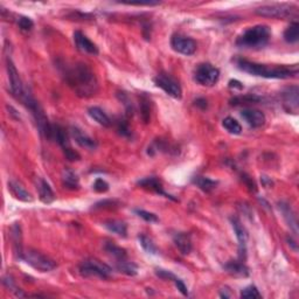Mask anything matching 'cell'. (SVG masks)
Listing matches in <instances>:
<instances>
[{
	"label": "cell",
	"mask_w": 299,
	"mask_h": 299,
	"mask_svg": "<svg viewBox=\"0 0 299 299\" xmlns=\"http://www.w3.org/2000/svg\"><path fill=\"white\" fill-rule=\"evenodd\" d=\"M64 76L75 94L81 97H91L98 90L96 75L82 62L64 65Z\"/></svg>",
	"instance_id": "1"
},
{
	"label": "cell",
	"mask_w": 299,
	"mask_h": 299,
	"mask_svg": "<svg viewBox=\"0 0 299 299\" xmlns=\"http://www.w3.org/2000/svg\"><path fill=\"white\" fill-rule=\"evenodd\" d=\"M237 68L244 73L253 75V76L264 77V79H278L286 80L292 79L298 75V67H288V65H269L261 64L256 62H250L247 60H237L236 61Z\"/></svg>",
	"instance_id": "2"
},
{
	"label": "cell",
	"mask_w": 299,
	"mask_h": 299,
	"mask_svg": "<svg viewBox=\"0 0 299 299\" xmlns=\"http://www.w3.org/2000/svg\"><path fill=\"white\" fill-rule=\"evenodd\" d=\"M271 29L265 25H256L246 29L236 40V46L241 48H259L269 43Z\"/></svg>",
	"instance_id": "3"
},
{
	"label": "cell",
	"mask_w": 299,
	"mask_h": 299,
	"mask_svg": "<svg viewBox=\"0 0 299 299\" xmlns=\"http://www.w3.org/2000/svg\"><path fill=\"white\" fill-rule=\"evenodd\" d=\"M80 274L85 277H96L107 279L111 277L112 269L97 258H86L80 264Z\"/></svg>",
	"instance_id": "4"
},
{
	"label": "cell",
	"mask_w": 299,
	"mask_h": 299,
	"mask_svg": "<svg viewBox=\"0 0 299 299\" xmlns=\"http://www.w3.org/2000/svg\"><path fill=\"white\" fill-rule=\"evenodd\" d=\"M27 264L31 265L33 269L40 271V273H49L56 268V263L49 258L48 256L43 255L40 251L28 249L23 251L21 258Z\"/></svg>",
	"instance_id": "5"
},
{
	"label": "cell",
	"mask_w": 299,
	"mask_h": 299,
	"mask_svg": "<svg viewBox=\"0 0 299 299\" xmlns=\"http://www.w3.org/2000/svg\"><path fill=\"white\" fill-rule=\"evenodd\" d=\"M295 12V6L289 4L263 5L261 7L255 10V13L257 16L264 18H273V19H285V18L294 16Z\"/></svg>",
	"instance_id": "6"
},
{
	"label": "cell",
	"mask_w": 299,
	"mask_h": 299,
	"mask_svg": "<svg viewBox=\"0 0 299 299\" xmlns=\"http://www.w3.org/2000/svg\"><path fill=\"white\" fill-rule=\"evenodd\" d=\"M220 79V70L211 64H201L194 70V80L203 86H213Z\"/></svg>",
	"instance_id": "7"
},
{
	"label": "cell",
	"mask_w": 299,
	"mask_h": 299,
	"mask_svg": "<svg viewBox=\"0 0 299 299\" xmlns=\"http://www.w3.org/2000/svg\"><path fill=\"white\" fill-rule=\"evenodd\" d=\"M153 82L158 88L163 89V90L171 97L176 98V100H180L182 97V90L180 85H179L173 77L170 76V75L158 74L153 79Z\"/></svg>",
	"instance_id": "8"
},
{
	"label": "cell",
	"mask_w": 299,
	"mask_h": 299,
	"mask_svg": "<svg viewBox=\"0 0 299 299\" xmlns=\"http://www.w3.org/2000/svg\"><path fill=\"white\" fill-rule=\"evenodd\" d=\"M6 69H7L8 81H10L12 94H13V96L18 98V100H20L23 95V92L26 91V88L23 86L22 81L20 79L19 71L17 70L16 65H14L13 61H12L10 58H7V61H6Z\"/></svg>",
	"instance_id": "9"
},
{
	"label": "cell",
	"mask_w": 299,
	"mask_h": 299,
	"mask_svg": "<svg viewBox=\"0 0 299 299\" xmlns=\"http://www.w3.org/2000/svg\"><path fill=\"white\" fill-rule=\"evenodd\" d=\"M171 46L176 53L182 55H193L196 50V43L193 39L184 37L180 34H174L171 39Z\"/></svg>",
	"instance_id": "10"
},
{
	"label": "cell",
	"mask_w": 299,
	"mask_h": 299,
	"mask_svg": "<svg viewBox=\"0 0 299 299\" xmlns=\"http://www.w3.org/2000/svg\"><path fill=\"white\" fill-rule=\"evenodd\" d=\"M232 226L234 229L236 237L238 241V258L240 261H244L247 257V242H248V233L243 224L237 217H232Z\"/></svg>",
	"instance_id": "11"
},
{
	"label": "cell",
	"mask_w": 299,
	"mask_h": 299,
	"mask_svg": "<svg viewBox=\"0 0 299 299\" xmlns=\"http://www.w3.org/2000/svg\"><path fill=\"white\" fill-rule=\"evenodd\" d=\"M299 90L298 86H289L282 92L283 98V107L289 113H297L299 107V100H298Z\"/></svg>",
	"instance_id": "12"
},
{
	"label": "cell",
	"mask_w": 299,
	"mask_h": 299,
	"mask_svg": "<svg viewBox=\"0 0 299 299\" xmlns=\"http://www.w3.org/2000/svg\"><path fill=\"white\" fill-rule=\"evenodd\" d=\"M74 43L76 48L82 53L91 54V55H97L98 54V48L96 44L92 43L85 34H83L82 32H74Z\"/></svg>",
	"instance_id": "13"
},
{
	"label": "cell",
	"mask_w": 299,
	"mask_h": 299,
	"mask_svg": "<svg viewBox=\"0 0 299 299\" xmlns=\"http://www.w3.org/2000/svg\"><path fill=\"white\" fill-rule=\"evenodd\" d=\"M241 116L247 122V124L254 128H261L265 123V115L259 110L244 109L242 110Z\"/></svg>",
	"instance_id": "14"
},
{
	"label": "cell",
	"mask_w": 299,
	"mask_h": 299,
	"mask_svg": "<svg viewBox=\"0 0 299 299\" xmlns=\"http://www.w3.org/2000/svg\"><path fill=\"white\" fill-rule=\"evenodd\" d=\"M137 185L140 187L145 188V190H150V191H152V192L159 194V195H164V196H166V198L175 200L173 196L170 195V194H167L165 191H164L163 184H161V181L158 178H155V176H149V178L142 179V180H139L138 182H137Z\"/></svg>",
	"instance_id": "15"
},
{
	"label": "cell",
	"mask_w": 299,
	"mask_h": 299,
	"mask_svg": "<svg viewBox=\"0 0 299 299\" xmlns=\"http://www.w3.org/2000/svg\"><path fill=\"white\" fill-rule=\"evenodd\" d=\"M70 130H71L70 131L71 136H73L75 142H76L81 148L86 150H95L97 148V143L95 142V139H92L91 137H89L85 132H83L81 128L73 127Z\"/></svg>",
	"instance_id": "16"
},
{
	"label": "cell",
	"mask_w": 299,
	"mask_h": 299,
	"mask_svg": "<svg viewBox=\"0 0 299 299\" xmlns=\"http://www.w3.org/2000/svg\"><path fill=\"white\" fill-rule=\"evenodd\" d=\"M278 206H279L280 213L283 214L284 220L286 221V223H288L290 229L294 232V234L297 235L298 224H297V217H296L295 212L292 211V208L290 207L289 203H286V202H279L278 203Z\"/></svg>",
	"instance_id": "17"
},
{
	"label": "cell",
	"mask_w": 299,
	"mask_h": 299,
	"mask_svg": "<svg viewBox=\"0 0 299 299\" xmlns=\"http://www.w3.org/2000/svg\"><path fill=\"white\" fill-rule=\"evenodd\" d=\"M8 190H10L11 193L13 194L14 198L20 200V201L23 202L33 201V196L31 195V193H29L28 191L20 184V182H18L16 180H11L8 182Z\"/></svg>",
	"instance_id": "18"
},
{
	"label": "cell",
	"mask_w": 299,
	"mask_h": 299,
	"mask_svg": "<svg viewBox=\"0 0 299 299\" xmlns=\"http://www.w3.org/2000/svg\"><path fill=\"white\" fill-rule=\"evenodd\" d=\"M173 242L182 255H188L192 251V240L187 233H176L173 236Z\"/></svg>",
	"instance_id": "19"
},
{
	"label": "cell",
	"mask_w": 299,
	"mask_h": 299,
	"mask_svg": "<svg viewBox=\"0 0 299 299\" xmlns=\"http://www.w3.org/2000/svg\"><path fill=\"white\" fill-rule=\"evenodd\" d=\"M38 192L39 198L43 203H52L55 200V194H54L52 187L44 179H38Z\"/></svg>",
	"instance_id": "20"
},
{
	"label": "cell",
	"mask_w": 299,
	"mask_h": 299,
	"mask_svg": "<svg viewBox=\"0 0 299 299\" xmlns=\"http://www.w3.org/2000/svg\"><path fill=\"white\" fill-rule=\"evenodd\" d=\"M224 270L235 277H248L249 276V269L243 261H230L224 264Z\"/></svg>",
	"instance_id": "21"
},
{
	"label": "cell",
	"mask_w": 299,
	"mask_h": 299,
	"mask_svg": "<svg viewBox=\"0 0 299 299\" xmlns=\"http://www.w3.org/2000/svg\"><path fill=\"white\" fill-rule=\"evenodd\" d=\"M103 227L109 230L110 233L121 236V237H127L128 236V226L123 221L119 220H107L103 222Z\"/></svg>",
	"instance_id": "22"
},
{
	"label": "cell",
	"mask_w": 299,
	"mask_h": 299,
	"mask_svg": "<svg viewBox=\"0 0 299 299\" xmlns=\"http://www.w3.org/2000/svg\"><path fill=\"white\" fill-rule=\"evenodd\" d=\"M50 140H55V142L61 146L62 150L65 148H69V138H68V134L65 132L64 128L60 127V125L53 124Z\"/></svg>",
	"instance_id": "23"
},
{
	"label": "cell",
	"mask_w": 299,
	"mask_h": 299,
	"mask_svg": "<svg viewBox=\"0 0 299 299\" xmlns=\"http://www.w3.org/2000/svg\"><path fill=\"white\" fill-rule=\"evenodd\" d=\"M62 184L68 190L75 191L80 188V179L73 170L67 169L62 173Z\"/></svg>",
	"instance_id": "24"
},
{
	"label": "cell",
	"mask_w": 299,
	"mask_h": 299,
	"mask_svg": "<svg viewBox=\"0 0 299 299\" xmlns=\"http://www.w3.org/2000/svg\"><path fill=\"white\" fill-rule=\"evenodd\" d=\"M88 113L95 122H97L98 124L102 125V127L107 128L111 125V119H110L109 116H107V113L101 109V107H89Z\"/></svg>",
	"instance_id": "25"
},
{
	"label": "cell",
	"mask_w": 299,
	"mask_h": 299,
	"mask_svg": "<svg viewBox=\"0 0 299 299\" xmlns=\"http://www.w3.org/2000/svg\"><path fill=\"white\" fill-rule=\"evenodd\" d=\"M104 250H106L113 259H115V262H118V261H122V259H124V258H128L127 250L123 249V248L116 246L113 242H106V243H104Z\"/></svg>",
	"instance_id": "26"
},
{
	"label": "cell",
	"mask_w": 299,
	"mask_h": 299,
	"mask_svg": "<svg viewBox=\"0 0 299 299\" xmlns=\"http://www.w3.org/2000/svg\"><path fill=\"white\" fill-rule=\"evenodd\" d=\"M116 269L119 273L128 275V276H136L138 274V267L134 264L133 262H131L128 258H124L122 261L115 262Z\"/></svg>",
	"instance_id": "27"
},
{
	"label": "cell",
	"mask_w": 299,
	"mask_h": 299,
	"mask_svg": "<svg viewBox=\"0 0 299 299\" xmlns=\"http://www.w3.org/2000/svg\"><path fill=\"white\" fill-rule=\"evenodd\" d=\"M12 233V240H13V246L14 250H16V254L19 256V258H21L23 249H22V244H21V229H20V226L18 223H14L11 228Z\"/></svg>",
	"instance_id": "28"
},
{
	"label": "cell",
	"mask_w": 299,
	"mask_h": 299,
	"mask_svg": "<svg viewBox=\"0 0 299 299\" xmlns=\"http://www.w3.org/2000/svg\"><path fill=\"white\" fill-rule=\"evenodd\" d=\"M194 184L205 193H211L212 191H214L215 188H216L219 182L211 178H207V176H196V178L194 179Z\"/></svg>",
	"instance_id": "29"
},
{
	"label": "cell",
	"mask_w": 299,
	"mask_h": 299,
	"mask_svg": "<svg viewBox=\"0 0 299 299\" xmlns=\"http://www.w3.org/2000/svg\"><path fill=\"white\" fill-rule=\"evenodd\" d=\"M284 40L288 43H296L299 40V25L298 22H292L284 32Z\"/></svg>",
	"instance_id": "30"
},
{
	"label": "cell",
	"mask_w": 299,
	"mask_h": 299,
	"mask_svg": "<svg viewBox=\"0 0 299 299\" xmlns=\"http://www.w3.org/2000/svg\"><path fill=\"white\" fill-rule=\"evenodd\" d=\"M223 128L232 134H241L242 132V127L236 119L233 117H226L222 121Z\"/></svg>",
	"instance_id": "31"
},
{
	"label": "cell",
	"mask_w": 299,
	"mask_h": 299,
	"mask_svg": "<svg viewBox=\"0 0 299 299\" xmlns=\"http://www.w3.org/2000/svg\"><path fill=\"white\" fill-rule=\"evenodd\" d=\"M138 241H139V244L142 246V248L146 251V253L151 254V255H157L158 249L151 238L148 237V236L144 234H142L138 236Z\"/></svg>",
	"instance_id": "32"
},
{
	"label": "cell",
	"mask_w": 299,
	"mask_h": 299,
	"mask_svg": "<svg viewBox=\"0 0 299 299\" xmlns=\"http://www.w3.org/2000/svg\"><path fill=\"white\" fill-rule=\"evenodd\" d=\"M262 296L258 292V290H257L256 286L254 285H249L247 286V288H244L241 291V298L244 299H257V298H261Z\"/></svg>",
	"instance_id": "33"
},
{
	"label": "cell",
	"mask_w": 299,
	"mask_h": 299,
	"mask_svg": "<svg viewBox=\"0 0 299 299\" xmlns=\"http://www.w3.org/2000/svg\"><path fill=\"white\" fill-rule=\"evenodd\" d=\"M140 112H142V118L145 123H149L150 121V101L148 97L140 98Z\"/></svg>",
	"instance_id": "34"
},
{
	"label": "cell",
	"mask_w": 299,
	"mask_h": 299,
	"mask_svg": "<svg viewBox=\"0 0 299 299\" xmlns=\"http://www.w3.org/2000/svg\"><path fill=\"white\" fill-rule=\"evenodd\" d=\"M134 213L138 215L139 217H142L143 220H145L146 222L155 223V222H158V221H159L157 215H155L154 213H151V212L143 211V209H136V211H134Z\"/></svg>",
	"instance_id": "35"
},
{
	"label": "cell",
	"mask_w": 299,
	"mask_h": 299,
	"mask_svg": "<svg viewBox=\"0 0 299 299\" xmlns=\"http://www.w3.org/2000/svg\"><path fill=\"white\" fill-rule=\"evenodd\" d=\"M261 101V97L255 96V95H247L244 97H235L232 100V104L234 106H237V104L242 103H257V102Z\"/></svg>",
	"instance_id": "36"
},
{
	"label": "cell",
	"mask_w": 299,
	"mask_h": 299,
	"mask_svg": "<svg viewBox=\"0 0 299 299\" xmlns=\"http://www.w3.org/2000/svg\"><path fill=\"white\" fill-rule=\"evenodd\" d=\"M18 26L20 27L21 31L29 32L32 31L33 27H34V22H33V20L28 17H19L18 18Z\"/></svg>",
	"instance_id": "37"
},
{
	"label": "cell",
	"mask_w": 299,
	"mask_h": 299,
	"mask_svg": "<svg viewBox=\"0 0 299 299\" xmlns=\"http://www.w3.org/2000/svg\"><path fill=\"white\" fill-rule=\"evenodd\" d=\"M109 184L104 180V179L102 178H98L95 180L94 184H92V188H94L95 192L97 193H106L109 191Z\"/></svg>",
	"instance_id": "38"
},
{
	"label": "cell",
	"mask_w": 299,
	"mask_h": 299,
	"mask_svg": "<svg viewBox=\"0 0 299 299\" xmlns=\"http://www.w3.org/2000/svg\"><path fill=\"white\" fill-rule=\"evenodd\" d=\"M64 153L65 155V158H67L69 161H77L81 159V155L79 154V152H76L75 150H73L70 148H65L64 149Z\"/></svg>",
	"instance_id": "39"
},
{
	"label": "cell",
	"mask_w": 299,
	"mask_h": 299,
	"mask_svg": "<svg viewBox=\"0 0 299 299\" xmlns=\"http://www.w3.org/2000/svg\"><path fill=\"white\" fill-rule=\"evenodd\" d=\"M117 130L123 137L131 136V130H130V128H128V124L127 121H119L118 125H117Z\"/></svg>",
	"instance_id": "40"
},
{
	"label": "cell",
	"mask_w": 299,
	"mask_h": 299,
	"mask_svg": "<svg viewBox=\"0 0 299 299\" xmlns=\"http://www.w3.org/2000/svg\"><path fill=\"white\" fill-rule=\"evenodd\" d=\"M117 206V201L116 200H103V201L97 202L94 206V209H106V208H112Z\"/></svg>",
	"instance_id": "41"
},
{
	"label": "cell",
	"mask_w": 299,
	"mask_h": 299,
	"mask_svg": "<svg viewBox=\"0 0 299 299\" xmlns=\"http://www.w3.org/2000/svg\"><path fill=\"white\" fill-rule=\"evenodd\" d=\"M155 274H157V276L160 277L161 279L173 280L175 278V276L171 273V271L164 270V269H157V270H155Z\"/></svg>",
	"instance_id": "42"
},
{
	"label": "cell",
	"mask_w": 299,
	"mask_h": 299,
	"mask_svg": "<svg viewBox=\"0 0 299 299\" xmlns=\"http://www.w3.org/2000/svg\"><path fill=\"white\" fill-rule=\"evenodd\" d=\"M173 282H174V284H175V286H176V289L179 290V291L181 292L182 295L184 296H188V289H187V286L185 285V283L182 282L181 279H179V278H174V279H173Z\"/></svg>",
	"instance_id": "43"
},
{
	"label": "cell",
	"mask_w": 299,
	"mask_h": 299,
	"mask_svg": "<svg viewBox=\"0 0 299 299\" xmlns=\"http://www.w3.org/2000/svg\"><path fill=\"white\" fill-rule=\"evenodd\" d=\"M243 176H244L243 180L246 181V184L248 185V186H249L250 190H251V191H256V185L254 184V181L251 180L249 176H247V175H244V174H243Z\"/></svg>",
	"instance_id": "44"
},
{
	"label": "cell",
	"mask_w": 299,
	"mask_h": 299,
	"mask_svg": "<svg viewBox=\"0 0 299 299\" xmlns=\"http://www.w3.org/2000/svg\"><path fill=\"white\" fill-rule=\"evenodd\" d=\"M229 86H230V88H238L240 90H241V89H243V85H242V83L238 82V81H236V80L230 81Z\"/></svg>",
	"instance_id": "45"
},
{
	"label": "cell",
	"mask_w": 299,
	"mask_h": 299,
	"mask_svg": "<svg viewBox=\"0 0 299 299\" xmlns=\"http://www.w3.org/2000/svg\"><path fill=\"white\" fill-rule=\"evenodd\" d=\"M195 106L201 107L202 109H206V107H207V101L203 100V98H199V100L195 101Z\"/></svg>",
	"instance_id": "46"
},
{
	"label": "cell",
	"mask_w": 299,
	"mask_h": 299,
	"mask_svg": "<svg viewBox=\"0 0 299 299\" xmlns=\"http://www.w3.org/2000/svg\"><path fill=\"white\" fill-rule=\"evenodd\" d=\"M288 242H289V246H294V250L297 251V243L292 240L291 237H288Z\"/></svg>",
	"instance_id": "47"
}]
</instances>
